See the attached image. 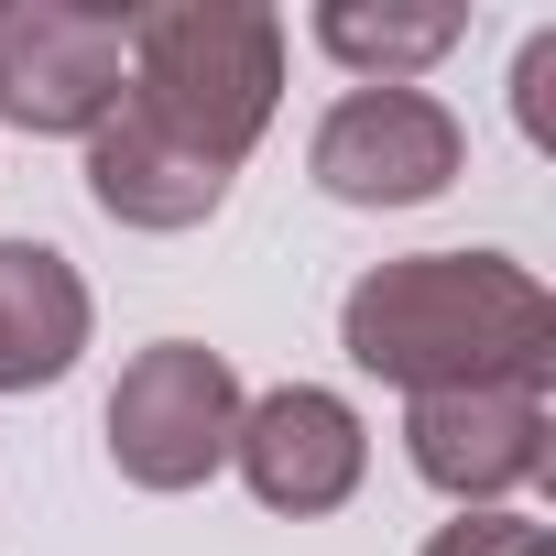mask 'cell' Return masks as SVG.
Here are the masks:
<instances>
[{"instance_id":"cell-8","label":"cell","mask_w":556,"mask_h":556,"mask_svg":"<svg viewBox=\"0 0 556 556\" xmlns=\"http://www.w3.org/2000/svg\"><path fill=\"white\" fill-rule=\"evenodd\" d=\"M88 273L55 240H0V393H55L88 361Z\"/></svg>"},{"instance_id":"cell-5","label":"cell","mask_w":556,"mask_h":556,"mask_svg":"<svg viewBox=\"0 0 556 556\" xmlns=\"http://www.w3.org/2000/svg\"><path fill=\"white\" fill-rule=\"evenodd\" d=\"M404 458L458 513H513L556 458V382H458L404 404Z\"/></svg>"},{"instance_id":"cell-12","label":"cell","mask_w":556,"mask_h":556,"mask_svg":"<svg viewBox=\"0 0 556 556\" xmlns=\"http://www.w3.org/2000/svg\"><path fill=\"white\" fill-rule=\"evenodd\" d=\"M513 121H523L534 153H556V34H523V55H513Z\"/></svg>"},{"instance_id":"cell-11","label":"cell","mask_w":556,"mask_h":556,"mask_svg":"<svg viewBox=\"0 0 556 556\" xmlns=\"http://www.w3.org/2000/svg\"><path fill=\"white\" fill-rule=\"evenodd\" d=\"M426 556H556V534L534 513H458L426 534Z\"/></svg>"},{"instance_id":"cell-6","label":"cell","mask_w":556,"mask_h":556,"mask_svg":"<svg viewBox=\"0 0 556 556\" xmlns=\"http://www.w3.org/2000/svg\"><path fill=\"white\" fill-rule=\"evenodd\" d=\"M458 164H469V131L426 88H350V99H328V121L306 142V175L339 207H426L458 186Z\"/></svg>"},{"instance_id":"cell-3","label":"cell","mask_w":556,"mask_h":556,"mask_svg":"<svg viewBox=\"0 0 556 556\" xmlns=\"http://www.w3.org/2000/svg\"><path fill=\"white\" fill-rule=\"evenodd\" d=\"M240 371L207 350V339H153L131 350V371L110 382V469L131 491H197L229 469V437H240Z\"/></svg>"},{"instance_id":"cell-10","label":"cell","mask_w":556,"mask_h":556,"mask_svg":"<svg viewBox=\"0 0 556 556\" xmlns=\"http://www.w3.org/2000/svg\"><path fill=\"white\" fill-rule=\"evenodd\" d=\"M361 88H415L458 34H469V12H458V0H415V12H393V0H382V12H371V0H317V23H306Z\"/></svg>"},{"instance_id":"cell-7","label":"cell","mask_w":556,"mask_h":556,"mask_svg":"<svg viewBox=\"0 0 556 556\" xmlns=\"http://www.w3.org/2000/svg\"><path fill=\"white\" fill-rule=\"evenodd\" d=\"M229 469L251 480L262 513H339L371 469V426L350 415V393L328 382H285V393H262L240 404V437H229Z\"/></svg>"},{"instance_id":"cell-4","label":"cell","mask_w":556,"mask_h":556,"mask_svg":"<svg viewBox=\"0 0 556 556\" xmlns=\"http://www.w3.org/2000/svg\"><path fill=\"white\" fill-rule=\"evenodd\" d=\"M131 88V12L110 0H0V121L88 142Z\"/></svg>"},{"instance_id":"cell-9","label":"cell","mask_w":556,"mask_h":556,"mask_svg":"<svg viewBox=\"0 0 556 556\" xmlns=\"http://www.w3.org/2000/svg\"><path fill=\"white\" fill-rule=\"evenodd\" d=\"M88 197H99V218H121V229H197V218H218V197H229V175L218 164H197L186 142H164L153 121H131V110H110L99 131H88Z\"/></svg>"},{"instance_id":"cell-2","label":"cell","mask_w":556,"mask_h":556,"mask_svg":"<svg viewBox=\"0 0 556 556\" xmlns=\"http://www.w3.org/2000/svg\"><path fill=\"white\" fill-rule=\"evenodd\" d=\"M131 121H153L164 142H186L197 164L240 175L251 142L285 110V23L262 0H153L131 12Z\"/></svg>"},{"instance_id":"cell-1","label":"cell","mask_w":556,"mask_h":556,"mask_svg":"<svg viewBox=\"0 0 556 556\" xmlns=\"http://www.w3.org/2000/svg\"><path fill=\"white\" fill-rule=\"evenodd\" d=\"M339 350L404 404L458 382H556V295L513 251H404L339 295Z\"/></svg>"}]
</instances>
